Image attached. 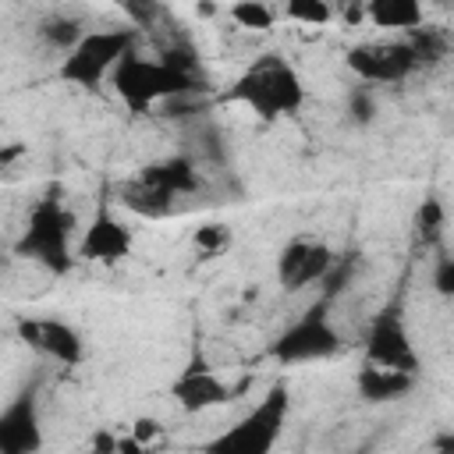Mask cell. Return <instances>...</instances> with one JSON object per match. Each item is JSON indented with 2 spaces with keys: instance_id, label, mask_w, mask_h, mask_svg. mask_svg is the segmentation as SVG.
Returning a JSON list of instances; mask_svg holds the SVG:
<instances>
[{
  "instance_id": "1",
  "label": "cell",
  "mask_w": 454,
  "mask_h": 454,
  "mask_svg": "<svg viewBox=\"0 0 454 454\" xmlns=\"http://www.w3.org/2000/svg\"><path fill=\"white\" fill-rule=\"evenodd\" d=\"M231 103H241L248 106L252 114H259L262 121H277V117H291L305 106V85L298 78V71L277 57V53H262L255 57L241 74L238 82L227 89Z\"/></svg>"
},
{
  "instance_id": "2",
  "label": "cell",
  "mask_w": 454,
  "mask_h": 454,
  "mask_svg": "<svg viewBox=\"0 0 454 454\" xmlns=\"http://www.w3.org/2000/svg\"><path fill=\"white\" fill-rule=\"evenodd\" d=\"M71 227H74V213L64 206V188L50 184L43 199H35L14 252L21 259L39 262L46 273H67L71 270V252H67Z\"/></svg>"
},
{
  "instance_id": "3",
  "label": "cell",
  "mask_w": 454,
  "mask_h": 454,
  "mask_svg": "<svg viewBox=\"0 0 454 454\" xmlns=\"http://www.w3.org/2000/svg\"><path fill=\"white\" fill-rule=\"evenodd\" d=\"M106 82H110L114 92L124 99V106L135 110V114H138V110H149L153 103L177 99V96H184V92L195 89L192 71H177V67H170L167 60L142 57L138 46L121 57V64L110 71Z\"/></svg>"
},
{
  "instance_id": "4",
  "label": "cell",
  "mask_w": 454,
  "mask_h": 454,
  "mask_svg": "<svg viewBox=\"0 0 454 454\" xmlns=\"http://www.w3.org/2000/svg\"><path fill=\"white\" fill-rule=\"evenodd\" d=\"M287 408H291L287 387L284 383L270 387V394L252 411H245L234 426H227L220 436H213L202 447V454H273L284 436Z\"/></svg>"
},
{
  "instance_id": "5",
  "label": "cell",
  "mask_w": 454,
  "mask_h": 454,
  "mask_svg": "<svg viewBox=\"0 0 454 454\" xmlns=\"http://www.w3.org/2000/svg\"><path fill=\"white\" fill-rule=\"evenodd\" d=\"M138 46V28H89L60 60L57 74L71 85L99 89L124 53Z\"/></svg>"
},
{
  "instance_id": "6",
  "label": "cell",
  "mask_w": 454,
  "mask_h": 454,
  "mask_svg": "<svg viewBox=\"0 0 454 454\" xmlns=\"http://www.w3.org/2000/svg\"><path fill=\"white\" fill-rule=\"evenodd\" d=\"M365 365L419 376V351H415L397 309H383L372 316L369 333H365Z\"/></svg>"
},
{
  "instance_id": "7",
  "label": "cell",
  "mask_w": 454,
  "mask_h": 454,
  "mask_svg": "<svg viewBox=\"0 0 454 454\" xmlns=\"http://www.w3.org/2000/svg\"><path fill=\"white\" fill-rule=\"evenodd\" d=\"M348 67L362 78V82H376V85H394L404 82L419 60L408 46V39H383V43H358L348 50Z\"/></svg>"
},
{
  "instance_id": "8",
  "label": "cell",
  "mask_w": 454,
  "mask_h": 454,
  "mask_svg": "<svg viewBox=\"0 0 454 454\" xmlns=\"http://www.w3.org/2000/svg\"><path fill=\"white\" fill-rule=\"evenodd\" d=\"M337 348H340V333L333 330L326 305H316L280 333V340L273 344V355L280 362H309V358H326Z\"/></svg>"
},
{
  "instance_id": "9",
  "label": "cell",
  "mask_w": 454,
  "mask_h": 454,
  "mask_svg": "<svg viewBox=\"0 0 454 454\" xmlns=\"http://www.w3.org/2000/svg\"><path fill=\"white\" fill-rule=\"evenodd\" d=\"M39 450H43L39 397L35 387H25L0 408V454H39Z\"/></svg>"
},
{
  "instance_id": "10",
  "label": "cell",
  "mask_w": 454,
  "mask_h": 454,
  "mask_svg": "<svg viewBox=\"0 0 454 454\" xmlns=\"http://www.w3.org/2000/svg\"><path fill=\"white\" fill-rule=\"evenodd\" d=\"M333 266V252L309 238V234H298L291 238L284 248H280V259H277V280L284 291H301L316 280H323Z\"/></svg>"
},
{
  "instance_id": "11",
  "label": "cell",
  "mask_w": 454,
  "mask_h": 454,
  "mask_svg": "<svg viewBox=\"0 0 454 454\" xmlns=\"http://www.w3.org/2000/svg\"><path fill=\"white\" fill-rule=\"evenodd\" d=\"M18 337L28 348L43 351L46 358H53L60 365H78L85 358L82 333L71 323H64V319H39V316H28L25 319V316H18Z\"/></svg>"
},
{
  "instance_id": "12",
  "label": "cell",
  "mask_w": 454,
  "mask_h": 454,
  "mask_svg": "<svg viewBox=\"0 0 454 454\" xmlns=\"http://www.w3.org/2000/svg\"><path fill=\"white\" fill-rule=\"evenodd\" d=\"M131 245H135L131 231H128L110 209H99V213L92 216V223L85 227V238H82V245H78V255H82L85 262L117 266L121 259L131 255Z\"/></svg>"
},
{
  "instance_id": "13",
  "label": "cell",
  "mask_w": 454,
  "mask_h": 454,
  "mask_svg": "<svg viewBox=\"0 0 454 454\" xmlns=\"http://www.w3.org/2000/svg\"><path fill=\"white\" fill-rule=\"evenodd\" d=\"M231 397H234V390L213 369H206L202 362H192L174 383V401L184 411H206V408H216Z\"/></svg>"
},
{
  "instance_id": "14",
  "label": "cell",
  "mask_w": 454,
  "mask_h": 454,
  "mask_svg": "<svg viewBox=\"0 0 454 454\" xmlns=\"http://www.w3.org/2000/svg\"><path fill=\"white\" fill-rule=\"evenodd\" d=\"M142 184L170 195V199H181V195H195L199 192V170L188 156H167V160H156V163H145L142 174H138Z\"/></svg>"
},
{
  "instance_id": "15",
  "label": "cell",
  "mask_w": 454,
  "mask_h": 454,
  "mask_svg": "<svg viewBox=\"0 0 454 454\" xmlns=\"http://www.w3.org/2000/svg\"><path fill=\"white\" fill-rule=\"evenodd\" d=\"M415 380L419 376H404V372H390V369H376V365L362 362V369L355 376V390H358V397L380 404V401H394V397L408 394L415 387Z\"/></svg>"
},
{
  "instance_id": "16",
  "label": "cell",
  "mask_w": 454,
  "mask_h": 454,
  "mask_svg": "<svg viewBox=\"0 0 454 454\" xmlns=\"http://www.w3.org/2000/svg\"><path fill=\"white\" fill-rule=\"evenodd\" d=\"M365 21L376 28H401L404 35L426 25V11L415 0H372L365 4Z\"/></svg>"
},
{
  "instance_id": "17",
  "label": "cell",
  "mask_w": 454,
  "mask_h": 454,
  "mask_svg": "<svg viewBox=\"0 0 454 454\" xmlns=\"http://www.w3.org/2000/svg\"><path fill=\"white\" fill-rule=\"evenodd\" d=\"M117 199H121V206H128L131 213H138V216H145V220L170 216V213H174V206H177V199H170V195H163V192H156V188L142 184L138 177H131V181L117 184Z\"/></svg>"
},
{
  "instance_id": "18",
  "label": "cell",
  "mask_w": 454,
  "mask_h": 454,
  "mask_svg": "<svg viewBox=\"0 0 454 454\" xmlns=\"http://www.w3.org/2000/svg\"><path fill=\"white\" fill-rule=\"evenodd\" d=\"M277 11H280L284 21H291L298 28H323L333 18V7L323 4V0H291V4H284Z\"/></svg>"
},
{
  "instance_id": "19",
  "label": "cell",
  "mask_w": 454,
  "mask_h": 454,
  "mask_svg": "<svg viewBox=\"0 0 454 454\" xmlns=\"http://www.w3.org/2000/svg\"><path fill=\"white\" fill-rule=\"evenodd\" d=\"M227 18H231L238 28L266 32V28H273V21L280 18V11H277V7H270V4H262V0H241V4L227 7Z\"/></svg>"
},
{
  "instance_id": "20",
  "label": "cell",
  "mask_w": 454,
  "mask_h": 454,
  "mask_svg": "<svg viewBox=\"0 0 454 454\" xmlns=\"http://www.w3.org/2000/svg\"><path fill=\"white\" fill-rule=\"evenodd\" d=\"M231 245H234V231H231L227 223H202V227H195V234H192V248H195V255H202V259H216V255H223Z\"/></svg>"
},
{
  "instance_id": "21",
  "label": "cell",
  "mask_w": 454,
  "mask_h": 454,
  "mask_svg": "<svg viewBox=\"0 0 454 454\" xmlns=\"http://www.w3.org/2000/svg\"><path fill=\"white\" fill-rule=\"evenodd\" d=\"M85 32H89V28H82L74 18H64V14H57V18L43 21V28H39V35H43L46 43H53L57 50H64V53H67V50H71Z\"/></svg>"
},
{
  "instance_id": "22",
  "label": "cell",
  "mask_w": 454,
  "mask_h": 454,
  "mask_svg": "<svg viewBox=\"0 0 454 454\" xmlns=\"http://www.w3.org/2000/svg\"><path fill=\"white\" fill-rule=\"evenodd\" d=\"M160 433H163V429H160V422H156V419H149V415L131 422V443H138V447H153V440H156Z\"/></svg>"
},
{
  "instance_id": "23",
  "label": "cell",
  "mask_w": 454,
  "mask_h": 454,
  "mask_svg": "<svg viewBox=\"0 0 454 454\" xmlns=\"http://www.w3.org/2000/svg\"><path fill=\"white\" fill-rule=\"evenodd\" d=\"M443 223V206L436 199H426V206L419 209V227L422 231H436Z\"/></svg>"
},
{
  "instance_id": "24",
  "label": "cell",
  "mask_w": 454,
  "mask_h": 454,
  "mask_svg": "<svg viewBox=\"0 0 454 454\" xmlns=\"http://www.w3.org/2000/svg\"><path fill=\"white\" fill-rule=\"evenodd\" d=\"M436 284H440V291H450V259H443V262H440V273H436Z\"/></svg>"
}]
</instances>
